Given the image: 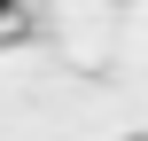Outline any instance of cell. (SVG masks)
<instances>
[{
	"mask_svg": "<svg viewBox=\"0 0 148 141\" xmlns=\"http://www.w3.org/2000/svg\"><path fill=\"white\" fill-rule=\"evenodd\" d=\"M8 16H16V0H0V24H8Z\"/></svg>",
	"mask_w": 148,
	"mask_h": 141,
	"instance_id": "obj_1",
	"label": "cell"
}]
</instances>
